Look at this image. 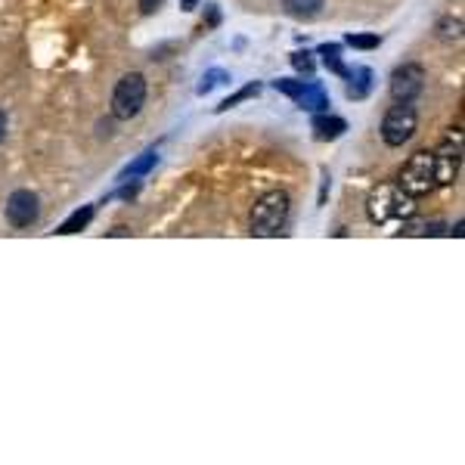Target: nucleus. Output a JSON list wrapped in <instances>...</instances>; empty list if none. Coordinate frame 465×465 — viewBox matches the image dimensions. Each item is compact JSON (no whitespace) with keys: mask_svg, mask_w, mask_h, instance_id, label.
<instances>
[{"mask_svg":"<svg viewBox=\"0 0 465 465\" xmlns=\"http://www.w3.org/2000/svg\"><path fill=\"white\" fill-rule=\"evenodd\" d=\"M289 212H292V199L286 190L264 193L251 208V232L254 236H280L289 223Z\"/></svg>","mask_w":465,"mask_h":465,"instance_id":"1","label":"nucleus"},{"mask_svg":"<svg viewBox=\"0 0 465 465\" xmlns=\"http://www.w3.org/2000/svg\"><path fill=\"white\" fill-rule=\"evenodd\" d=\"M366 214L373 223H388V221H406L416 214V199L406 195L397 184H382L379 190L369 193Z\"/></svg>","mask_w":465,"mask_h":465,"instance_id":"2","label":"nucleus"},{"mask_svg":"<svg viewBox=\"0 0 465 465\" xmlns=\"http://www.w3.org/2000/svg\"><path fill=\"white\" fill-rule=\"evenodd\" d=\"M397 186L413 195V199H422V195L438 190V180H434V156L432 152H416V156L406 158V165L401 168Z\"/></svg>","mask_w":465,"mask_h":465,"instance_id":"3","label":"nucleus"},{"mask_svg":"<svg viewBox=\"0 0 465 465\" xmlns=\"http://www.w3.org/2000/svg\"><path fill=\"white\" fill-rule=\"evenodd\" d=\"M143 103H147V78L140 71H128L112 93V115L119 121H130L140 115Z\"/></svg>","mask_w":465,"mask_h":465,"instance_id":"4","label":"nucleus"},{"mask_svg":"<svg viewBox=\"0 0 465 465\" xmlns=\"http://www.w3.org/2000/svg\"><path fill=\"white\" fill-rule=\"evenodd\" d=\"M416 128H419V115H416V109H413V103H397L384 112L382 140L397 149V147H403V143L413 140Z\"/></svg>","mask_w":465,"mask_h":465,"instance_id":"5","label":"nucleus"},{"mask_svg":"<svg viewBox=\"0 0 465 465\" xmlns=\"http://www.w3.org/2000/svg\"><path fill=\"white\" fill-rule=\"evenodd\" d=\"M432 156H434V180H438V186H453L462 171V140L460 137L456 140L447 137Z\"/></svg>","mask_w":465,"mask_h":465,"instance_id":"6","label":"nucleus"},{"mask_svg":"<svg viewBox=\"0 0 465 465\" xmlns=\"http://www.w3.org/2000/svg\"><path fill=\"white\" fill-rule=\"evenodd\" d=\"M273 87L280 93H286V97H292L308 112H326L329 109V97H326V90L317 81H289V78H280Z\"/></svg>","mask_w":465,"mask_h":465,"instance_id":"7","label":"nucleus"},{"mask_svg":"<svg viewBox=\"0 0 465 465\" xmlns=\"http://www.w3.org/2000/svg\"><path fill=\"white\" fill-rule=\"evenodd\" d=\"M388 90L391 97H394V103H413V100L425 90V69L416 62H406L401 69H394Z\"/></svg>","mask_w":465,"mask_h":465,"instance_id":"8","label":"nucleus"},{"mask_svg":"<svg viewBox=\"0 0 465 465\" xmlns=\"http://www.w3.org/2000/svg\"><path fill=\"white\" fill-rule=\"evenodd\" d=\"M41 217V199L32 190H16L6 199V221L16 230H28Z\"/></svg>","mask_w":465,"mask_h":465,"instance_id":"9","label":"nucleus"},{"mask_svg":"<svg viewBox=\"0 0 465 465\" xmlns=\"http://www.w3.org/2000/svg\"><path fill=\"white\" fill-rule=\"evenodd\" d=\"M314 130H317V140H338V137L347 130V121L338 119V115L319 112L314 119Z\"/></svg>","mask_w":465,"mask_h":465,"instance_id":"10","label":"nucleus"},{"mask_svg":"<svg viewBox=\"0 0 465 465\" xmlns=\"http://www.w3.org/2000/svg\"><path fill=\"white\" fill-rule=\"evenodd\" d=\"M345 78H347V97H351V100H363L369 93V87H373V71L363 69V65H360V69H354V71L347 69Z\"/></svg>","mask_w":465,"mask_h":465,"instance_id":"11","label":"nucleus"},{"mask_svg":"<svg viewBox=\"0 0 465 465\" xmlns=\"http://www.w3.org/2000/svg\"><path fill=\"white\" fill-rule=\"evenodd\" d=\"M323 4L326 0H282L286 13L295 19H317L323 13Z\"/></svg>","mask_w":465,"mask_h":465,"instance_id":"12","label":"nucleus"},{"mask_svg":"<svg viewBox=\"0 0 465 465\" xmlns=\"http://www.w3.org/2000/svg\"><path fill=\"white\" fill-rule=\"evenodd\" d=\"M93 214H97V208H93V205H84V208H78V212L71 214L69 221H62V223H60V230H56V232H60V236H71V232L84 230L87 223L93 221Z\"/></svg>","mask_w":465,"mask_h":465,"instance_id":"13","label":"nucleus"},{"mask_svg":"<svg viewBox=\"0 0 465 465\" xmlns=\"http://www.w3.org/2000/svg\"><path fill=\"white\" fill-rule=\"evenodd\" d=\"M156 162H158L156 152H143V156L137 158L134 165H128V168L119 174V180H121V184H125V180H137V177H143V174H149L152 168H156Z\"/></svg>","mask_w":465,"mask_h":465,"instance_id":"14","label":"nucleus"},{"mask_svg":"<svg viewBox=\"0 0 465 465\" xmlns=\"http://www.w3.org/2000/svg\"><path fill=\"white\" fill-rule=\"evenodd\" d=\"M319 56H323V62H326V69L329 71H336V75L345 78V62H341V50H338V43H323L319 47Z\"/></svg>","mask_w":465,"mask_h":465,"instance_id":"15","label":"nucleus"},{"mask_svg":"<svg viewBox=\"0 0 465 465\" xmlns=\"http://www.w3.org/2000/svg\"><path fill=\"white\" fill-rule=\"evenodd\" d=\"M258 93H261V84H249V87H242V90H236V93H232V97L223 100V103L217 106V112H227V109L239 106V103H245V100L258 97Z\"/></svg>","mask_w":465,"mask_h":465,"instance_id":"16","label":"nucleus"},{"mask_svg":"<svg viewBox=\"0 0 465 465\" xmlns=\"http://www.w3.org/2000/svg\"><path fill=\"white\" fill-rule=\"evenodd\" d=\"M227 81H230L227 71L212 69V71H208V75H202V84H199V90H195V93H199V97H205V93H212L214 87H221V84H227Z\"/></svg>","mask_w":465,"mask_h":465,"instance_id":"17","label":"nucleus"},{"mask_svg":"<svg viewBox=\"0 0 465 465\" xmlns=\"http://www.w3.org/2000/svg\"><path fill=\"white\" fill-rule=\"evenodd\" d=\"M438 38H441V41H460V38H462V19H453V16L441 19Z\"/></svg>","mask_w":465,"mask_h":465,"instance_id":"18","label":"nucleus"},{"mask_svg":"<svg viewBox=\"0 0 465 465\" xmlns=\"http://www.w3.org/2000/svg\"><path fill=\"white\" fill-rule=\"evenodd\" d=\"M347 43L357 50H375L382 43L379 34H347Z\"/></svg>","mask_w":465,"mask_h":465,"instance_id":"19","label":"nucleus"},{"mask_svg":"<svg viewBox=\"0 0 465 465\" xmlns=\"http://www.w3.org/2000/svg\"><path fill=\"white\" fill-rule=\"evenodd\" d=\"M292 65L298 71H308L310 75V71H314V53H308V50L301 53V50H298V53H292Z\"/></svg>","mask_w":465,"mask_h":465,"instance_id":"20","label":"nucleus"},{"mask_svg":"<svg viewBox=\"0 0 465 465\" xmlns=\"http://www.w3.org/2000/svg\"><path fill=\"white\" fill-rule=\"evenodd\" d=\"M158 4H162V0H140V10L149 16V13H156V10H158Z\"/></svg>","mask_w":465,"mask_h":465,"instance_id":"21","label":"nucleus"},{"mask_svg":"<svg viewBox=\"0 0 465 465\" xmlns=\"http://www.w3.org/2000/svg\"><path fill=\"white\" fill-rule=\"evenodd\" d=\"M6 140V112L0 109V143Z\"/></svg>","mask_w":465,"mask_h":465,"instance_id":"22","label":"nucleus"},{"mask_svg":"<svg viewBox=\"0 0 465 465\" xmlns=\"http://www.w3.org/2000/svg\"><path fill=\"white\" fill-rule=\"evenodd\" d=\"M217 19H221V16H217V6L208 4V25H217Z\"/></svg>","mask_w":465,"mask_h":465,"instance_id":"23","label":"nucleus"},{"mask_svg":"<svg viewBox=\"0 0 465 465\" xmlns=\"http://www.w3.org/2000/svg\"><path fill=\"white\" fill-rule=\"evenodd\" d=\"M195 4H199V0H184V4H180V10L190 13V10H195Z\"/></svg>","mask_w":465,"mask_h":465,"instance_id":"24","label":"nucleus"}]
</instances>
